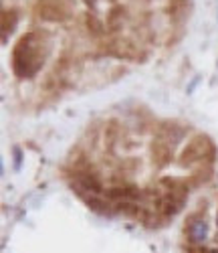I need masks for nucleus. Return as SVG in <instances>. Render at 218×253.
<instances>
[{
	"label": "nucleus",
	"mask_w": 218,
	"mask_h": 253,
	"mask_svg": "<svg viewBox=\"0 0 218 253\" xmlns=\"http://www.w3.org/2000/svg\"><path fill=\"white\" fill-rule=\"evenodd\" d=\"M42 61L45 57L36 49V35H27L18 41L12 51V71L20 79H31L38 73Z\"/></svg>",
	"instance_id": "obj_1"
},
{
	"label": "nucleus",
	"mask_w": 218,
	"mask_h": 253,
	"mask_svg": "<svg viewBox=\"0 0 218 253\" xmlns=\"http://www.w3.org/2000/svg\"><path fill=\"white\" fill-rule=\"evenodd\" d=\"M206 150H212V144L208 142V138L204 136H198V138H194L186 148L182 152V164H192V162H198L206 156Z\"/></svg>",
	"instance_id": "obj_2"
},
{
	"label": "nucleus",
	"mask_w": 218,
	"mask_h": 253,
	"mask_svg": "<svg viewBox=\"0 0 218 253\" xmlns=\"http://www.w3.org/2000/svg\"><path fill=\"white\" fill-rule=\"evenodd\" d=\"M206 237H208V225H206V221L194 217L188 223V239L192 243H202V241H206Z\"/></svg>",
	"instance_id": "obj_3"
},
{
	"label": "nucleus",
	"mask_w": 218,
	"mask_h": 253,
	"mask_svg": "<svg viewBox=\"0 0 218 253\" xmlns=\"http://www.w3.org/2000/svg\"><path fill=\"white\" fill-rule=\"evenodd\" d=\"M77 184L83 188V191L91 193V195H99V193L103 191L99 178L93 176L91 172H79V174H77Z\"/></svg>",
	"instance_id": "obj_4"
},
{
	"label": "nucleus",
	"mask_w": 218,
	"mask_h": 253,
	"mask_svg": "<svg viewBox=\"0 0 218 253\" xmlns=\"http://www.w3.org/2000/svg\"><path fill=\"white\" fill-rule=\"evenodd\" d=\"M154 160H156L158 166H166L172 160V146L166 144L164 140L156 142L154 144Z\"/></svg>",
	"instance_id": "obj_5"
},
{
	"label": "nucleus",
	"mask_w": 218,
	"mask_h": 253,
	"mask_svg": "<svg viewBox=\"0 0 218 253\" xmlns=\"http://www.w3.org/2000/svg\"><path fill=\"white\" fill-rule=\"evenodd\" d=\"M38 12H40V16L45 20H63L65 16H67V12H65L63 8L53 6V4H40Z\"/></svg>",
	"instance_id": "obj_6"
},
{
	"label": "nucleus",
	"mask_w": 218,
	"mask_h": 253,
	"mask_svg": "<svg viewBox=\"0 0 218 253\" xmlns=\"http://www.w3.org/2000/svg\"><path fill=\"white\" fill-rule=\"evenodd\" d=\"M87 29H89L93 35H101L103 33V25L99 23V18H95V16H87Z\"/></svg>",
	"instance_id": "obj_7"
},
{
	"label": "nucleus",
	"mask_w": 218,
	"mask_h": 253,
	"mask_svg": "<svg viewBox=\"0 0 218 253\" xmlns=\"http://www.w3.org/2000/svg\"><path fill=\"white\" fill-rule=\"evenodd\" d=\"M20 162H23V152L20 148H14V168H20Z\"/></svg>",
	"instance_id": "obj_8"
},
{
	"label": "nucleus",
	"mask_w": 218,
	"mask_h": 253,
	"mask_svg": "<svg viewBox=\"0 0 218 253\" xmlns=\"http://www.w3.org/2000/svg\"><path fill=\"white\" fill-rule=\"evenodd\" d=\"M184 2H188V0H174V4H184Z\"/></svg>",
	"instance_id": "obj_9"
},
{
	"label": "nucleus",
	"mask_w": 218,
	"mask_h": 253,
	"mask_svg": "<svg viewBox=\"0 0 218 253\" xmlns=\"http://www.w3.org/2000/svg\"><path fill=\"white\" fill-rule=\"evenodd\" d=\"M210 253H218V249H212V251H210Z\"/></svg>",
	"instance_id": "obj_10"
},
{
	"label": "nucleus",
	"mask_w": 218,
	"mask_h": 253,
	"mask_svg": "<svg viewBox=\"0 0 218 253\" xmlns=\"http://www.w3.org/2000/svg\"><path fill=\"white\" fill-rule=\"evenodd\" d=\"M87 2H89V4H91V2H93V0H87Z\"/></svg>",
	"instance_id": "obj_11"
},
{
	"label": "nucleus",
	"mask_w": 218,
	"mask_h": 253,
	"mask_svg": "<svg viewBox=\"0 0 218 253\" xmlns=\"http://www.w3.org/2000/svg\"><path fill=\"white\" fill-rule=\"evenodd\" d=\"M216 223H218V219H216Z\"/></svg>",
	"instance_id": "obj_12"
}]
</instances>
